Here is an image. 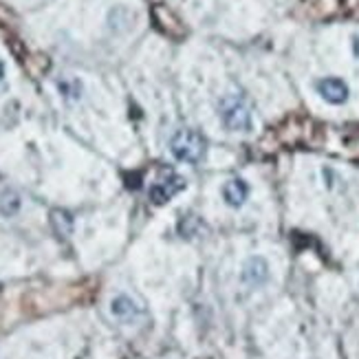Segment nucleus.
Segmentation results:
<instances>
[{
  "label": "nucleus",
  "instance_id": "nucleus-3",
  "mask_svg": "<svg viewBox=\"0 0 359 359\" xmlns=\"http://www.w3.org/2000/svg\"><path fill=\"white\" fill-rule=\"evenodd\" d=\"M181 190H185L183 177L170 175V177L157 181L150 187V198H152V203H157V205H163V203H168L170 198H175Z\"/></svg>",
  "mask_w": 359,
  "mask_h": 359
},
{
  "label": "nucleus",
  "instance_id": "nucleus-9",
  "mask_svg": "<svg viewBox=\"0 0 359 359\" xmlns=\"http://www.w3.org/2000/svg\"><path fill=\"white\" fill-rule=\"evenodd\" d=\"M3 77H5V65L0 62V82H3Z\"/></svg>",
  "mask_w": 359,
  "mask_h": 359
},
{
  "label": "nucleus",
  "instance_id": "nucleus-8",
  "mask_svg": "<svg viewBox=\"0 0 359 359\" xmlns=\"http://www.w3.org/2000/svg\"><path fill=\"white\" fill-rule=\"evenodd\" d=\"M113 313L119 320L128 322V320H133L137 316V304L130 298H126V295H119V298L113 300Z\"/></svg>",
  "mask_w": 359,
  "mask_h": 359
},
{
  "label": "nucleus",
  "instance_id": "nucleus-7",
  "mask_svg": "<svg viewBox=\"0 0 359 359\" xmlns=\"http://www.w3.org/2000/svg\"><path fill=\"white\" fill-rule=\"evenodd\" d=\"M249 196V185L243 179H229L223 185V198L229 208H241Z\"/></svg>",
  "mask_w": 359,
  "mask_h": 359
},
{
  "label": "nucleus",
  "instance_id": "nucleus-2",
  "mask_svg": "<svg viewBox=\"0 0 359 359\" xmlns=\"http://www.w3.org/2000/svg\"><path fill=\"white\" fill-rule=\"evenodd\" d=\"M221 119L229 130H249L252 128V111L241 93H229L221 102Z\"/></svg>",
  "mask_w": 359,
  "mask_h": 359
},
{
  "label": "nucleus",
  "instance_id": "nucleus-6",
  "mask_svg": "<svg viewBox=\"0 0 359 359\" xmlns=\"http://www.w3.org/2000/svg\"><path fill=\"white\" fill-rule=\"evenodd\" d=\"M152 15H154V22H157V27H159L161 31H165L168 36L179 38V36L185 34V29H183V25L177 20V15H175L172 11H168L165 7H154Z\"/></svg>",
  "mask_w": 359,
  "mask_h": 359
},
{
  "label": "nucleus",
  "instance_id": "nucleus-4",
  "mask_svg": "<svg viewBox=\"0 0 359 359\" xmlns=\"http://www.w3.org/2000/svg\"><path fill=\"white\" fill-rule=\"evenodd\" d=\"M243 283L249 285V287H262L264 283H267V278H269V264L264 258L260 256H254V258H249L245 262V267H243Z\"/></svg>",
  "mask_w": 359,
  "mask_h": 359
},
{
  "label": "nucleus",
  "instance_id": "nucleus-5",
  "mask_svg": "<svg viewBox=\"0 0 359 359\" xmlns=\"http://www.w3.org/2000/svg\"><path fill=\"white\" fill-rule=\"evenodd\" d=\"M318 93L322 95L324 102L329 104H344L348 100V86L346 82H341L339 77H324L318 82Z\"/></svg>",
  "mask_w": 359,
  "mask_h": 359
},
{
  "label": "nucleus",
  "instance_id": "nucleus-1",
  "mask_svg": "<svg viewBox=\"0 0 359 359\" xmlns=\"http://www.w3.org/2000/svg\"><path fill=\"white\" fill-rule=\"evenodd\" d=\"M170 150H172V154L179 161L194 165L205 157V139H203L198 130L181 128L175 133L172 142H170Z\"/></svg>",
  "mask_w": 359,
  "mask_h": 359
}]
</instances>
